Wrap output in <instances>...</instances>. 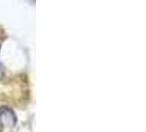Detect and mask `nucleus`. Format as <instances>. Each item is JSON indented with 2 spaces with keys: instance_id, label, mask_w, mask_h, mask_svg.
Instances as JSON below:
<instances>
[{
  "instance_id": "f257e3e1",
  "label": "nucleus",
  "mask_w": 146,
  "mask_h": 132,
  "mask_svg": "<svg viewBox=\"0 0 146 132\" xmlns=\"http://www.w3.org/2000/svg\"><path fill=\"white\" fill-rule=\"evenodd\" d=\"M0 123L2 127H12L15 123V113L8 108L0 109Z\"/></svg>"
}]
</instances>
